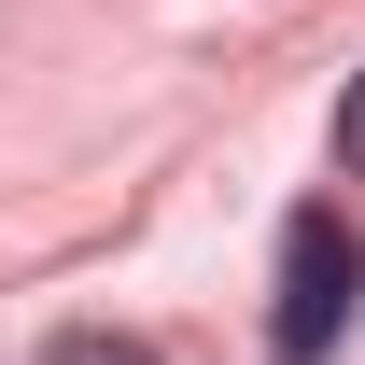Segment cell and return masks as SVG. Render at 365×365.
Instances as JSON below:
<instances>
[{
	"label": "cell",
	"instance_id": "6da1fadb",
	"mask_svg": "<svg viewBox=\"0 0 365 365\" xmlns=\"http://www.w3.org/2000/svg\"><path fill=\"white\" fill-rule=\"evenodd\" d=\"M365 309V239L337 197H309L295 225H281V295H267V365H323L337 337H351Z\"/></svg>",
	"mask_w": 365,
	"mask_h": 365
},
{
	"label": "cell",
	"instance_id": "3957f363",
	"mask_svg": "<svg viewBox=\"0 0 365 365\" xmlns=\"http://www.w3.org/2000/svg\"><path fill=\"white\" fill-rule=\"evenodd\" d=\"M337 169L365 182V71H351V98H337Z\"/></svg>",
	"mask_w": 365,
	"mask_h": 365
},
{
	"label": "cell",
	"instance_id": "7a4b0ae2",
	"mask_svg": "<svg viewBox=\"0 0 365 365\" xmlns=\"http://www.w3.org/2000/svg\"><path fill=\"white\" fill-rule=\"evenodd\" d=\"M43 365H155V351H140V337H113V323H71Z\"/></svg>",
	"mask_w": 365,
	"mask_h": 365
}]
</instances>
